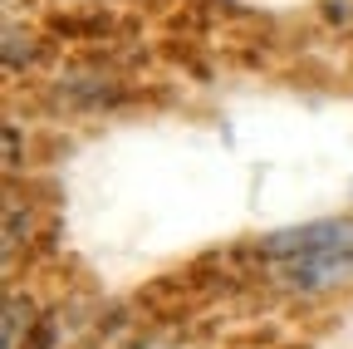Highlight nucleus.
<instances>
[{"label":"nucleus","mask_w":353,"mask_h":349,"mask_svg":"<svg viewBox=\"0 0 353 349\" xmlns=\"http://www.w3.org/2000/svg\"><path fill=\"white\" fill-rule=\"evenodd\" d=\"M275 271L290 290H334L353 276V241H334V246H319V251L275 261Z\"/></svg>","instance_id":"nucleus-1"},{"label":"nucleus","mask_w":353,"mask_h":349,"mask_svg":"<svg viewBox=\"0 0 353 349\" xmlns=\"http://www.w3.org/2000/svg\"><path fill=\"white\" fill-rule=\"evenodd\" d=\"M334 241H353V222H343V216H324V222H304V227H290V232H270V236L260 241V256L290 261V256L319 251V246H334Z\"/></svg>","instance_id":"nucleus-2"}]
</instances>
